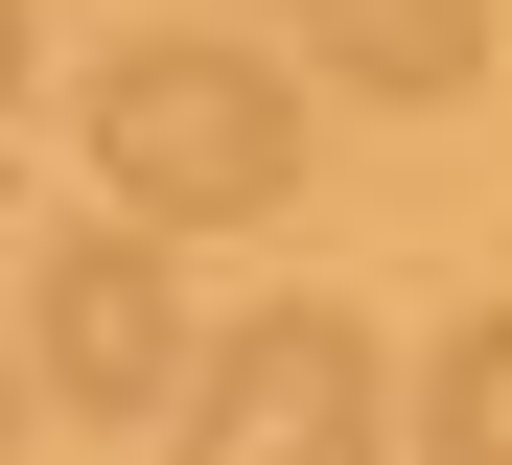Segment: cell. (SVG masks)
Wrapping results in <instances>:
<instances>
[{"instance_id": "cell-2", "label": "cell", "mask_w": 512, "mask_h": 465, "mask_svg": "<svg viewBox=\"0 0 512 465\" xmlns=\"http://www.w3.org/2000/svg\"><path fill=\"white\" fill-rule=\"evenodd\" d=\"M24 372H47L70 419H187V279H163V210L47 233V279H24Z\"/></svg>"}, {"instance_id": "cell-3", "label": "cell", "mask_w": 512, "mask_h": 465, "mask_svg": "<svg viewBox=\"0 0 512 465\" xmlns=\"http://www.w3.org/2000/svg\"><path fill=\"white\" fill-rule=\"evenodd\" d=\"M187 419H210L233 465H350V442L396 419V372H373L350 303H256L233 349H187Z\"/></svg>"}, {"instance_id": "cell-5", "label": "cell", "mask_w": 512, "mask_h": 465, "mask_svg": "<svg viewBox=\"0 0 512 465\" xmlns=\"http://www.w3.org/2000/svg\"><path fill=\"white\" fill-rule=\"evenodd\" d=\"M419 419H443V465H512V303H489V326H443Z\"/></svg>"}, {"instance_id": "cell-6", "label": "cell", "mask_w": 512, "mask_h": 465, "mask_svg": "<svg viewBox=\"0 0 512 465\" xmlns=\"http://www.w3.org/2000/svg\"><path fill=\"white\" fill-rule=\"evenodd\" d=\"M0 93H24V0H0Z\"/></svg>"}, {"instance_id": "cell-4", "label": "cell", "mask_w": 512, "mask_h": 465, "mask_svg": "<svg viewBox=\"0 0 512 465\" xmlns=\"http://www.w3.org/2000/svg\"><path fill=\"white\" fill-rule=\"evenodd\" d=\"M303 24H326V70H350V93H419V117L489 70V0H303Z\"/></svg>"}, {"instance_id": "cell-1", "label": "cell", "mask_w": 512, "mask_h": 465, "mask_svg": "<svg viewBox=\"0 0 512 465\" xmlns=\"http://www.w3.org/2000/svg\"><path fill=\"white\" fill-rule=\"evenodd\" d=\"M94 163H117V210H163V233H256L303 186V70L233 47V24H140L94 70Z\"/></svg>"}, {"instance_id": "cell-7", "label": "cell", "mask_w": 512, "mask_h": 465, "mask_svg": "<svg viewBox=\"0 0 512 465\" xmlns=\"http://www.w3.org/2000/svg\"><path fill=\"white\" fill-rule=\"evenodd\" d=\"M0 419H24V372H0Z\"/></svg>"}]
</instances>
